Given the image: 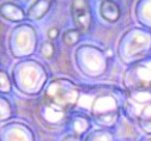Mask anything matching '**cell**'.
<instances>
[{
    "label": "cell",
    "mask_w": 151,
    "mask_h": 141,
    "mask_svg": "<svg viewBox=\"0 0 151 141\" xmlns=\"http://www.w3.org/2000/svg\"><path fill=\"white\" fill-rule=\"evenodd\" d=\"M50 6V0H37V1L31 6L30 13L35 16V18H40L46 13V11Z\"/></svg>",
    "instance_id": "obj_4"
},
{
    "label": "cell",
    "mask_w": 151,
    "mask_h": 141,
    "mask_svg": "<svg viewBox=\"0 0 151 141\" xmlns=\"http://www.w3.org/2000/svg\"><path fill=\"white\" fill-rule=\"evenodd\" d=\"M71 13L78 31H86L91 22L90 7L86 0H73L71 6Z\"/></svg>",
    "instance_id": "obj_1"
},
{
    "label": "cell",
    "mask_w": 151,
    "mask_h": 141,
    "mask_svg": "<svg viewBox=\"0 0 151 141\" xmlns=\"http://www.w3.org/2000/svg\"><path fill=\"white\" fill-rule=\"evenodd\" d=\"M0 14L9 21H18L23 17L22 10L12 3H4L0 5Z\"/></svg>",
    "instance_id": "obj_3"
},
{
    "label": "cell",
    "mask_w": 151,
    "mask_h": 141,
    "mask_svg": "<svg viewBox=\"0 0 151 141\" xmlns=\"http://www.w3.org/2000/svg\"><path fill=\"white\" fill-rule=\"evenodd\" d=\"M11 115L10 103L3 97H0V120H6Z\"/></svg>",
    "instance_id": "obj_6"
},
{
    "label": "cell",
    "mask_w": 151,
    "mask_h": 141,
    "mask_svg": "<svg viewBox=\"0 0 151 141\" xmlns=\"http://www.w3.org/2000/svg\"><path fill=\"white\" fill-rule=\"evenodd\" d=\"M101 14L109 22H114L120 16V10L118 5L111 0H104L101 5Z\"/></svg>",
    "instance_id": "obj_2"
},
{
    "label": "cell",
    "mask_w": 151,
    "mask_h": 141,
    "mask_svg": "<svg viewBox=\"0 0 151 141\" xmlns=\"http://www.w3.org/2000/svg\"><path fill=\"white\" fill-rule=\"evenodd\" d=\"M11 89V83L7 74L0 71V92H9Z\"/></svg>",
    "instance_id": "obj_7"
},
{
    "label": "cell",
    "mask_w": 151,
    "mask_h": 141,
    "mask_svg": "<svg viewBox=\"0 0 151 141\" xmlns=\"http://www.w3.org/2000/svg\"><path fill=\"white\" fill-rule=\"evenodd\" d=\"M81 37V31L78 30H68L64 34L63 39H64V43H66L67 46H73L74 43L78 42V39Z\"/></svg>",
    "instance_id": "obj_5"
},
{
    "label": "cell",
    "mask_w": 151,
    "mask_h": 141,
    "mask_svg": "<svg viewBox=\"0 0 151 141\" xmlns=\"http://www.w3.org/2000/svg\"><path fill=\"white\" fill-rule=\"evenodd\" d=\"M58 29L56 28H52V29H49V31H48V37L50 38V39H54V38H56V36H58Z\"/></svg>",
    "instance_id": "obj_9"
},
{
    "label": "cell",
    "mask_w": 151,
    "mask_h": 141,
    "mask_svg": "<svg viewBox=\"0 0 151 141\" xmlns=\"http://www.w3.org/2000/svg\"><path fill=\"white\" fill-rule=\"evenodd\" d=\"M42 54H43L46 57H50V56L54 54V46H53L50 42L43 43V46H42Z\"/></svg>",
    "instance_id": "obj_8"
},
{
    "label": "cell",
    "mask_w": 151,
    "mask_h": 141,
    "mask_svg": "<svg viewBox=\"0 0 151 141\" xmlns=\"http://www.w3.org/2000/svg\"><path fill=\"white\" fill-rule=\"evenodd\" d=\"M63 141H81L78 136H76V135H70V136H66Z\"/></svg>",
    "instance_id": "obj_10"
}]
</instances>
